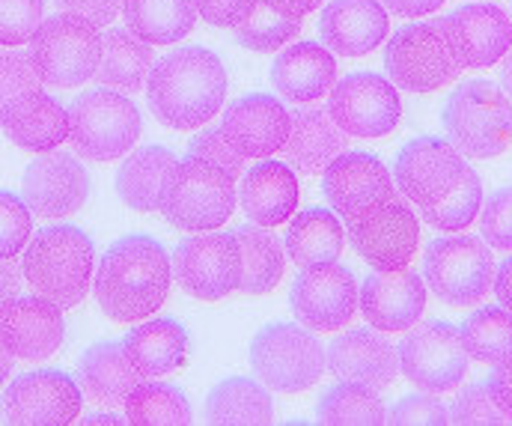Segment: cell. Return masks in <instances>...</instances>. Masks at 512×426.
Wrapping results in <instances>:
<instances>
[{"instance_id":"f907efd6","label":"cell","mask_w":512,"mask_h":426,"mask_svg":"<svg viewBox=\"0 0 512 426\" xmlns=\"http://www.w3.org/2000/svg\"><path fill=\"white\" fill-rule=\"evenodd\" d=\"M256 0H197V12L212 24V27H236L239 21L248 18Z\"/></svg>"},{"instance_id":"d590c367","label":"cell","mask_w":512,"mask_h":426,"mask_svg":"<svg viewBox=\"0 0 512 426\" xmlns=\"http://www.w3.org/2000/svg\"><path fill=\"white\" fill-rule=\"evenodd\" d=\"M206 421L218 426L230 424H271L274 403L259 379L233 376L218 382L206 397Z\"/></svg>"},{"instance_id":"c3c4849f","label":"cell","mask_w":512,"mask_h":426,"mask_svg":"<svg viewBox=\"0 0 512 426\" xmlns=\"http://www.w3.org/2000/svg\"><path fill=\"white\" fill-rule=\"evenodd\" d=\"M188 155H197L203 161L218 164L221 170H227L230 176H242L245 173V155L227 141L221 126H200V132L188 143Z\"/></svg>"},{"instance_id":"4dcf8cb0","label":"cell","mask_w":512,"mask_h":426,"mask_svg":"<svg viewBox=\"0 0 512 426\" xmlns=\"http://www.w3.org/2000/svg\"><path fill=\"white\" fill-rule=\"evenodd\" d=\"M346 132L331 120L328 111L322 108H301L292 114V129H289V138H286V161L307 173V176H316V173H325V167L340 155L346 152Z\"/></svg>"},{"instance_id":"e575fe53","label":"cell","mask_w":512,"mask_h":426,"mask_svg":"<svg viewBox=\"0 0 512 426\" xmlns=\"http://www.w3.org/2000/svg\"><path fill=\"white\" fill-rule=\"evenodd\" d=\"M197 0H123L126 30L149 45H173L197 24Z\"/></svg>"},{"instance_id":"44dd1931","label":"cell","mask_w":512,"mask_h":426,"mask_svg":"<svg viewBox=\"0 0 512 426\" xmlns=\"http://www.w3.org/2000/svg\"><path fill=\"white\" fill-rule=\"evenodd\" d=\"M393 173L384 167L382 158H376L373 152H340L322 176V191L328 197V206L349 218L358 215L382 200L396 197L393 188Z\"/></svg>"},{"instance_id":"5bb4252c","label":"cell","mask_w":512,"mask_h":426,"mask_svg":"<svg viewBox=\"0 0 512 426\" xmlns=\"http://www.w3.org/2000/svg\"><path fill=\"white\" fill-rule=\"evenodd\" d=\"M84 409L78 379L63 370H33L6 385L0 397V421L15 426L75 424Z\"/></svg>"},{"instance_id":"60d3db41","label":"cell","mask_w":512,"mask_h":426,"mask_svg":"<svg viewBox=\"0 0 512 426\" xmlns=\"http://www.w3.org/2000/svg\"><path fill=\"white\" fill-rule=\"evenodd\" d=\"M233 33H236V42L242 48L256 51V54H271V51L286 48L301 33V21L289 18V15H280L265 0H256V6L248 12V18L239 21L233 27Z\"/></svg>"},{"instance_id":"9c48e42d","label":"cell","mask_w":512,"mask_h":426,"mask_svg":"<svg viewBox=\"0 0 512 426\" xmlns=\"http://www.w3.org/2000/svg\"><path fill=\"white\" fill-rule=\"evenodd\" d=\"M384 72L405 93H435L462 72L441 21L399 27L384 48Z\"/></svg>"},{"instance_id":"74e56055","label":"cell","mask_w":512,"mask_h":426,"mask_svg":"<svg viewBox=\"0 0 512 426\" xmlns=\"http://www.w3.org/2000/svg\"><path fill=\"white\" fill-rule=\"evenodd\" d=\"M316 418L319 424L331 426H376L387 421V406L376 388L358 382H340L319 397Z\"/></svg>"},{"instance_id":"94428289","label":"cell","mask_w":512,"mask_h":426,"mask_svg":"<svg viewBox=\"0 0 512 426\" xmlns=\"http://www.w3.org/2000/svg\"><path fill=\"white\" fill-rule=\"evenodd\" d=\"M12 364H15V358L0 346V388L9 382V376H12Z\"/></svg>"},{"instance_id":"ba28073f","label":"cell","mask_w":512,"mask_h":426,"mask_svg":"<svg viewBox=\"0 0 512 426\" xmlns=\"http://www.w3.org/2000/svg\"><path fill=\"white\" fill-rule=\"evenodd\" d=\"M143 135L137 105L126 93L99 87L81 93L69 108V141L81 158L114 161L128 155Z\"/></svg>"},{"instance_id":"9f6ffc18","label":"cell","mask_w":512,"mask_h":426,"mask_svg":"<svg viewBox=\"0 0 512 426\" xmlns=\"http://www.w3.org/2000/svg\"><path fill=\"white\" fill-rule=\"evenodd\" d=\"M271 9H277L280 15H289V18H304L310 12H316L325 0H265Z\"/></svg>"},{"instance_id":"680465c9","label":"cell","mask_w":512,"mask_h":426,"mask_svg":"<svg viewBox=\"0 0 512 426\" xmlns=\"http://www.w3.org/2000/svg\"><path fill=\"white\" fill-rule=\"evenodd\" d=\"M81 424H114V426H120V424H128L126 418H120V415H117V412H114V409H108V412H99V415H87V418H84V421H81Z\"/></svg>"},{"instance_id":"7c38bea8","label":"cell","mask_w":512,"mask_h":426,"mask_svg":"<svg viewBox=\"0 0 512 426\" xmlns=\"http://www.w3.org/2000/svg\"><path fill=\"white\" fill-rule=\"evenodd\" d=\"M352 248L376 272L402 269L420 248V218L399 197L382 200L358 215L346 218Z\"/></svg>"},{"instance_id":"7a4b0ae2","label":"cell","mask_w":512,"mask_h":426,"mask_svg":"<svg viewBox=\"0 0 512 426\" xmlns=\"http://www.w3.org/2000/svg\"><path fill=\"white\" fill-rule=\"evenodd\" d=\"M173 284V263L152 236H123L96 263L93 295L114 322H140L161 310Z\"/></svg>"},{"instance_id":"ab89813d","label":"cell","mask_w":512,"mask_h":426,"mask_svg":"<svg viewBox=\"0 0 512 426\" xmlns=\"http://www.w3.org/2000/svg\"><path fill=\"white\" fill-rule=\"evenodd\" d=\"M123 409L126 421L134 426H185L194 421L191 403L176 385L140 382Z\"/></svg>"},{"instance_id":"8d00e7d4","label":"cell","mask_w":512,"mask_h":426,"mask_svg":"<svg viewBox=\"0 0 512 426\" xmlns=\"http://www.w3.org/2000/svg\"><path fill=\"white\" fill-rule=\"evenodd\" d=\"M242 245V284L239 289L248 295H265L283 281L286 272V251L277 236L268 233V227L245 224L236 230Z\"/></svg>"},{"instance_id":"277c9868","label":"cell","mask_w":512,"mask_h":426,"mask_svg":"<svg viewBox=\"0 0 512 426\" xmlns=\"http://www.w3.org/2000/svg\"><path fill=\"white\" fill-rule=\"evenodd\" d=\"M236 203V176L197 155L176 161L161 191L164 218L185 233H206L224 227L233 218Z\"/></svg>"},{"instance_id":"9a60e30c","label":"cell","mask_w":512,"mask_h":426,"mask_svg":"<svg viewBox=\"0 0 512 426\" xmlns=\"http://www.w3.org/2000/svg\"><path fill=\"white\" fill-rule=\"evenodd\" d=\"M328 114L352 138H384L402 120L399 87L376 72H352L334 84Z\"/></svg>"},{"instance_id":"7dc6e473","label":"cell","mask_w":512,"mask_h":426,"mask_svg":"<svg viewBox=\"0 0 512 426\" xmlns=\"http://www.w3.org/2000/svg\"><path fill=\"white\" fill-rule=\"evenodd\" d=\"M483 242L495 251H512V185L498 188L480 209Z\"/></svg>"},{"instance_id":"836d02e7","label":"cell","mask_w":512,"mask_h":426,"mask_svg":"<svg viewBox=\"0 0 512 426\" xmlns=\"http://www.w3.org/2000/svg\"><path fill=\"white\" fill-rule=\"evenodd\" d=\"M179 158L164 146H140L123 161L117 170V194L134 212H155L161 209V191L170 167Z\"/></svg>"},{"instance_id":"603a6c76","label":"cell","mask_w":512,"mask_h":426,"mask_svg":"<svg viewBox=\"0 0 512 426\" xmlns=\"http://www.w3.org/2000/svg\"><path fill=\"white\" fill-rule=\"evenodd\" d=\"M328 373L337 382H358L382 391L393 385L399 373V352L396 346L379 334V328H349L331 340L328 352Z\"/></svg>"},{"instance_id":"7402d4cb","label":"cell","mask_w":512,"mask_h":426,"mask_svg":"<svg viewBox=\"0 0 512 426\" xmlns=\"http://www.w3.org/2000/svg\"><path fill=\"white\" fill-rule=\"evenodd\" d=\"M361 313L384 334L408 331L423 319L426 310V281L420 272L402 266L376 272L361 284Z\"/></svg>"},{"instance_id":"6da1fadb","label":"cell","mask_w":512,"mask_h":426,"mask_svg":"<svg viewBox=\"0 0 512 426\" xmlns=\"http://www.w3.org/2000/svg\"><path fill=\"white\" fill-rule=\"evenodd\" d=\"M227 99V69L209 48L188 45L161 57L146 78V102L158 123L188 132L206 126Z\"/></svg>"},{"instance_id":"bcb514c9","label":"cell","mask_w":512,"mask_h":426,"mask_svg":"<svg viewBox=\"0 0 512 426\" xmlns=\"http://www.w3.org/2000/svg\"><path fill=\"white\" fill-rule=\"evenodd\" d=\"M510 421L495 400L489 382H477L459 391V397L450 406V424H504Z\"/></svg>"},{"instance_id":"1f68e13d","label":"cell","mask_w":512,"mask_h":426,"mask_svg":"<svg viewBox=\"0 0 512 426\" xmlns=\"http://www.w3.org/2000/svg\"><path fill=\"white\" fill-rule=\"evenodd\" d=\"M283 248L292 257V263L301 269L328 266L340 260L346 248V230L331 209L313 206V209L292 215Z\"/></svg>"},{"instance_id":"f1b7e54d","label":"cell","mask_w":512,"mask_h":426,"mask_svg":"<svg viewBox=\"0 0 512 426\" xmlns=\"http://www.w3.org/2000/svg\"><path fill=\"white\" fill-rule=\"evenodd\" d=\"M0 129L18 149L51 152L69 138V111L54 96L36 90L3 114Z\"/></svg>"},{"instance_id":"d6986e66","label":"cell","mask_w":512,"mask_h":426,"mask_svg":"<svg viewBox=\"0 0 512 426\" xmlns=\"http://www.w3.org/2000/svg\"><path fill=\"white\" fill-rule=\"evenodd\" d=\"M66 337L63 307L42 295H12L0 301V346L15 361H48Z\"/></svg>"},{"instance_id":"816d5d0a","label":"cell","mask_w":512,"mask_h":426,"mask_svg":"<svg viewBox=\"0 0 512 426\" xmlns=\"http://www.w3.org/2000/svg\"><path fill=\"white\" fill-rule=\"evenodd\" d=\"M63 12L81 15L99 27L111 24L120 12H123V0H57Z\"/></svg>"},{"instance_id":"11a10c76","label":"cell","mask_w":512,"mask_h":426,"mask_svg":"<svg viewBox=\"0 0 512 426\" xmlns=\"http://www.w3.org/2000/svg\"><path fill=\"white\" fill-rule=\"evenodd\" d=\"M21 278H24V272H21V266L15 263V257H0V301L18 295Z\"/></svg>"},{"instance_id":"ee69618b","label":"cell","mask_w":512,"mask_h":426,"mask_svg":"<svg viewBox=\"0 0 512 426\" xmlns=\"http://www.w3.org/2000/svg\"><path fill=\"white\" fill-rule=\"evenodd\" d=\"M33 236V212L24 197L0 191V257H18Z\"/></svg>"},{"instance_id":"484cf974","label":"cell","mask_w":512,"mask_h":426,"mask_svg":"<svg viewBox=\"0 0 512 426\" xmlns=\"http://www.w3.org/2000/svg\"><path fill=\"white\" fill-rule=\"evenodd\" d=\"M390 21L382 0H328L319 18L322 45L340 57H364L387 39Z\"/></svg>"},{"instance_id":"8992f818","label":"cell","mask_w":512,"mask_h":426,"mask_svg":"<svg viewBox=\"0 0 512 426\" xmlns=\"http://www.w3.org/2000/svg\"><path fill=\"white\" fill-rule=\"evenodd\" d=\"M30 57L42 84L57 90H72L96 78L102 60V33L99 24L57 12L39 24L30 39Z\"/></svg>"},{"instance_id":"83f0119b","label":"cell","mask_w":512,"mask_h":426,"mask_svg":"<svg viewBox=\"0 0 512 426\" xmlns=\"http://www.w3.org/2000/svg\"><path fill=\"white\" fill-rule=\"evenodd\" d=\"M298 176L289 164L259 158L242 176L239 200L245 215L259 227H277L298 209Z\"/></svg>"},{"instance_id":"6f0895ef","label":"cell","mask_w":512,"mask_h":426,"mask_svg":"<svg viewBox=\"0 0 512 426\" xmlns=\"http://www.w3.org/2000/svg\"><path fill=\"white\" fill-rule=\"evenodd\" d=\"M492 289H495V295H498V301L507 307V310H512V257H507L501 266H498V272H495V284H492Z\"/></svg>"},{"instance_id":"ac0fdd59","label":"cell","mask_w":512,"mask_h":426,"mask_svg":"<svg viewBox=\"0 0 512 426\" xmlns=\"http://www.w3.org/2000/svg\"><path fill=\"white\" fill-rule=\"evenodd\" d=\"M21 197L33 218L60 221L75 215L90 197V173L72 152H39L24 170Z\"/></svg>"},{"instance_id":"52a82bcc","label":"cell","mask_w":512,"mask_h":426,"mask_svg":"<svg viewBox=\"0 0 512 426\" xmlns=\"http://www.w3.org/2000/svg\"><path fill=\"white\" fill-rule=\"evenodd\" d=\"M251 367L268 391L301 394L322 382L328 358L301 322H271L251 340Z\"/></svg>"},{"instance_id":"30bf717a","label":"cell","mask_w":512,"mask_h":426,"mask_svg":"<svg viewBox=\"0 0 512 426\" xmlns=\"http://www.w3.org/2000/svg\"><path fill=\"white\" fill-rule=\"evenodd\" d=\"M423 281L444 304L471 307L483 301L495 284L492 248L477 236H441L426 245Z\"/></svg>"},{"instance_id":"e0dca14e","label":"cell","mask_w":512,"mask_h":426,"mask_svg":"<svg viewBox=\"0 0 512 426\" xmlns=\"http://www.w3.org/2000/svg\"><path fill=\"white\" fill-rule=\"evenodd\" d=\"M465 173H468L465 155L444 138L408 141L399 149L393 164V182L420 209L453 194L465 179Z\"/></svg>"},{"instance_id":"d4e9b609","label":"cell","mask_w":512,"mask_h":426,"mask_svg":"<svg viewBox=\"0 0 512 426\" xmlns=\"http://www.w3.org/2000/svg\"><path fill=\"white\" fill-rule=\"evenodd\" d=\"M337 84V60L334 51L322 42H295L280 48L271 63V87L280 99L295 105H310L325 99Z\"/></svg>"},{"instance_id":"db71d44e","label":"cell","mask_w":512,"mask_h":426,"mask_svg":"<svg viewBox=\"0 0 512 426\" xmlns=\"http://www.w3.org/2000/svg\"><path fill=\"white\" fill-rule=\"evenodd\" d=\"M382 3L387 12H393L399 18H420V15L441 9L447 0H382Z\"/></svg>"},{"instance_id":"3957f363","label":"cell","mask_w":512,"mask_h":426,"mask_svg":"<svg viewBox=\"0 0 512 426\" xmlns=\"http://www.w3.org/2000/svg\"><path fill=\"white\" fill-rule=\"evenodd\" d=\"M21 272L30 289L69 310L87 298L96 278V245L72 224H51L30 236Z\"/></svg>"},{"instance_id":"d6a6232c","label":"cell","mask_w":512,"mask_h":426,"mask_svg":"<svg viewBox=\"0 0 512 426\" xmlns=\"http://www.w3.org/2000/svg\"><path fill=\"white\" fill-rule=\"evenodd\" d=\"M152 66H155L152 45L137 39L131 30L111 27L102 36V60L96 69V81L102 87H111L120 93H140L146 87Z\"/></svg>"},{"instance_id":"4fadbf2b","label":"cell","mask_w":512,"mask_h":426,"mask_svg":"<svg viewBox=\"0 0 512 426\" xmlns=\"http://www.w3.org/2000/svg\"><path fill=\"white\" fill-rule=\"evenodd\" d=\"M173 278L188 295L218 301L242 284V245L236 233L206 230L176 245Z\"/></svg>"},{"instance_id":"681fc988","label":"cell","mask_w":512,"mask_h":426,"mask_svg":"<svg viewBox=\"0 0 512 426\" xmlns=\"http://www.w3.org/2000/svg\"><path fill=\"white\" fill-rule=\"evenodd\" d=\"M387 424L396 426H441L450 424V409L429 391L408 394L387 409Z\"/></svg>"},{"instance_id":"cb8c5ba5","label":"cell","mask_w":512,"mask_h":426,"mask_svg":"<svg viewBox=\"0 0 512 426\" xmlns=\"http://www.w3.org/2000/svg\"><path fill=\"white\" fill-rule=\"evenodd\" d=\"M227 141L233 143L245 158H271L286 146L292 114L286 105L268 93H254L233 102L221 123Z\"/></svg>"},{"instance_id":"91938a15","label":"cell","mask_w":512,"mask_h":426,"mask_svg":"<svg viewBox=\"0 0 512 426\" xmlns=\"http://www.w3.org/2000/svg\"><path fill=\"white\" fill-rule=\"evenodd\" d=\"M501 90L512 99V48L504 54V66H501Z\"/></svg>"},{"instance_id":"f6af8a7d","label":"cell","mask_w":512,"mask_h":426,"mask_svg":"<svg viewBox=\"0 0 512 426\" xmlns=\"http://www.w3.org/2000/svg\"><path fill=\"white\" fill-rule=\"evenodd\" d=\"M45 21V0H0V45L18 48Z\"/></svg>"},{"instance_id":"b9f144b4","label":"cell","mask_w":512,"mask_h":426,"mask_svg":"<svg viewBox=\"0 0 512 426\" xmlns=\"http://www.w3.org/2000/svg\"><path fill=\"white\" fill-rule=\"evenodd\" d=\"M480 209H483V179L477 170L468 167L465 179L453 194H447L432 206H423V221L441 233H459L480 218Z\"/></svg>"},{"instance_id":"ffe728a7","label":"cell","mask_w":512,"mask_h":426,"mask_svg":"<svg viewBox=\"0 0 512 426\" xmlns=\"http://www.w3.org/2000/svg\"><path fill=\"white\" fill-rule=\"evenodd\" d=\"M438 21L462 69H489L512 48V18L498 3H465Z\"/></svg>"},{"instance_id":"f546056e","label":"cell","mask_w":512,"mask_h":426,"mask_svg":"<svg viewBox=\"0 0 512 426\" xmlns=\"http://www.w3.org/2000/svg\"><path fill=\"white\" fill-rule=\"evenodd\" d=\"M131 364L143 373V379H161L185 367L188 361V331L176 319H149L128 331L126 340Z\"/></svg>"},{"instance_id":"7bdbcfd3","label":"cell","mask_w":512,"mask_h":426,"mask_svg":"<svg viewBox=\"0 0 512 426\" xmlns=\"http://www.w3.org/2000/svg\"><path fill=\"white\" fill-rule=\"evenodd\" d=\"M42 90V78L33 66L30 51H15L0 45V120L24 96Z\"/></svg>"},{"instance_id":"5b68a950","label":"cell","mask_w":512,"mask_h":426,"mask_svg":"<svg viewBox=\"0 0 512 426\" xmlns=\"http://www.w3.org/2000/svg\"><path fill=\"white\" fill-rule=\"evenodd\" d=\"M441 123L462 155L495 158L512 143V99L492 81H465L450 93Z\"/></svg>"},{"instance_id":"4316f807","label":"cell","mask_w":512,"mask_h":426,"mask_svg":"<svg viewBox=\"0 0 512 426\" xmlns=\"http://www.w3.org/2000/svg\"><path fill=\"white\" fill-rule=\"evenodd\" d=\"M140 382L146 379L131 364L123 343H114V340L93 343L78 361V385L84 397L102 409H123L131 391Z\"/></svg>"},{"instance_id":"2e32d148","label":"cell","mask_w":512,"mask_h":426,"mask_svg":"<svg viewBox=\"0 0 512 426\" xmlns=\"http://www.w3.org/2000/svg\"><path fill=\"white\" fill-rule=\"evenodd\" d=\"M361 304V286L346 266L328 263L301 269L289 289V307L295 319L310 331L346 328Z\"/></svg>"},{"instance_id":"f35d334b","label":"cell","mask_w":512,"mask_h":426,"mask_svg":"<svg viewBox=\"0 0 512 426\" xmlns=\"http://www.w3.org/2000/svg\"><path fill=\"white\" fill-rule=\"evenodd\" d=\"M459 334L474 361L495 367L512 355V310L504 304H486L462 322Z\"/></svg>"},{"instance_id":"f5cc1de1","label":"cell","mask_w":512,"mask_h":426,"mask_svg":"<svg viewBox=\"0 0 512 426\" xmlns=\"http://www.w3.org/2000/svg\"><path fill=\"white\" fill-rule=\"evenodd\" d=\"M489 388H492L495 400L501 403L504 415L512 421V355L495 364V370L489 376Z\"/></svg>"},{"instance_id":"8fae6325","label":"cell","mask_w":512,"mask_h":426,"mask_svg":"<svg viewBox=\"0 0 512 426\" xmlns=\"http://www.w3.org/2000/svg\"><path fill=\"white\" fill-rule=\"evenodd\" d=\"M396 352L402 376L420 391L447 394L468 376L471 355L465 352L459 328L450 322H423L408 328Z\"/></svg>"}]
</instances>
